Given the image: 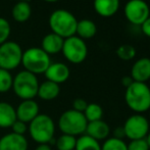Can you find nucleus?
Segmentation results:
<instances>
[{"label":"nucleus","instance_id":"3","mask_svg":"<svg viewBox=\"0 0 150 150\" xmlns=\"http://www.w3.org/2000/svg\"><path fill=\"white\" fill-rule=\"evenodd\" d=\"M78 20L67 9H56L49 16V27L52 33L67 39L76 35Z\"/></svg>","mask_w":150,"mask_h":150},{"label":"nucleus","instance_id":"18","mask_svg":"<svg viewBox=\"0 0 150 150\" xmlns=\"http://www.w3.org/2000/svg\"><path fill=\"white\" fill-rule=\"evenodd\" d=\"M16 119V107L10 103L1 101L0 102V128L8 129L11 128Z\"/></svg>","mask_w":150,"mask_h":150},{"label":"nucleus","instance_id":"17","mask_svg":"<svg viewBox=\"0 0 150 150\" xmlns=\"http://www.w3.org/2000/svg\"><path fill=\"white\" fill-rule=\"evenodd\" d=\"M63 41L64 39L61 38L60 36L56 35L54 33H49L42 39L41 42V49L45 51L48 55L52 54H57L61 52L63 46Z\"/></svg>","mask_w":150,"mask_h":150},{"label":"nucleus","instance_id":"7","mask_svg":"<svg viewBox=\"0 0 150 150\" xmlns=\"http://www.w3.org/2000/svg\"><path fill=\"white\" fill-rule=\"evenodd\" d=\"M61 52L67 61L74 64H79L87 58L88 47L83 39L75 35L64 39Z\"/></svg>","mask_w":150,"mask_h":150},{"label":"nucleus","instance_id":"4","mask_svg":"<svg viewBox=\"0 0 150 150\" xmlns=\"http://www.w3.org/2000/svg\"><path fill=\"white\" fill-rule=\"evenodd\" d=\"M39 85L37 76L24 69L13 77L11 89L22 100H31L37 96Z\"/></svg>","mask_w":150,"mask_h":150},{"label":"nucleus","instance_id":"35","mask_svg":"<svg viewBox=\"0 0 150 150\" xmlns=\"http://www.w3.org/2000/svg\"><path fill=\"white\" fill-rule=\"evenodd\" d=\"M35 150H52L49 144H38Z\"/></svg>","mask_w":150,"mask_h":150},{"label":"nucleus","instance_id":"31","mask_svg":"<svg viewBox=\"0 0 150 150\" xmlns=\"http://www.w3.org/2000/svg\"><path fill=\"white\" fill-rule=\"evenodd\" d=\"M87 105H88V103L85 99L77 98L74 100L73 108L71 109H74V110H76V111H79V112H84L85 109L87 108Z\"/></svg>","mask_w":150,"mask_h":150},{"label":"nucleus","instance_id":"32","mask_svg":"<svg viewBox=\"0 0 150 150\" xmlns=\"http://www.w3.org/2000/svg\"><path fill=\"white\" fill-rule=\"evenodd\" d=\"M141 31H142V33L144 34L146 37L150 38V16L148 18H147L146 21H145L144 23H143L142 25H141Z\"/></svg>","mask_w":150,"mask_h":150},{"label":"nucleus","instance_id":"34","mask_svg":"<svg viewBox=\"0 0 150 150\" xmlns=\"http://www.w3.org/2000/svg\"><path fill=\"white\" fill-rule=\"evenodd\" d=\"M133 83H134V81H133V79L131 78V76H125L122 79V84L125 88H128L129 86H131Z\"/></svg>","mask_w":150,"mask_h":150},{"label":"nucleus","instance_id":"9","mask_svg":"<svg viewBox=\"0 0 150 150\" xmlns=\"http://www.w3.org/2000/svg\"><path fill=\"white\" fill-rule=\"evenodd\" d=\"M122 128L125 131V136L130 140L144 139L150 132L148 120L140 113H135L128 117Z\"/></svg>","mask_w":150,"mask_h":150},{"label":"nucleus","instance_id":"37","mask_svg":"<svg viewBox=\"0 0 150 150\" xmlns=\"http://www.w3.org/2000/svg\"><path fill=\"white\" fill-rule=\"evenodd\" d=\"M45 2H49V3H54V2H58L59 0H43Z\"/></svg>","mask_w":150,"mask_h":150},{"label":"nucleus","instance_id":"36","mask_svg":"<svg viewBox=\"0 0 150 150\" xmlns=\"http://www.w3.org/2000/svg\"><path fill=\"white\" fill-rule=\"evenodd\" d=\"M146 141H147V143H148L149 148H150V132L148 133V135H147V137H146Z\"/></svg>","mask_w":150,"mask_h":150},{"label":"nucleus","instance_id":"16","mask_svg":"<svg viewBox=\"0 0 150 150\" xmlns=\"http://www.w3.org/2000/svg\"><path fill=\"white\" fill-rule=\"evenodd\" d=\"M93 6L99 16L111 18L119 11L120 0H94Z\"/></svg>","mask_w":150,"mask_h":150},{"label":"nucleus","instance_id":"22","mask_svg":"<svg viewBox=\"0 0 150 150\" xmlns=\"http://www.w3.org/2000/svg\"><path fill=\"white\" fill-rule=\"evenodd\" d=\"M75 150H101V145L99 141L83 134L77 139Z\"/></svg>","mask_w":150,"mask_h":150},{"label":"nucleus","instance_id":"20","mask_svg":"<svg viewBox=\"0 0 150 150\" xmlns=\"http://www.w3.org/2000/svg\"><path fill=\"white\" fill-rule=\"evenodd\" d=\"M97 33V26L93 21L84 18L78 21L77 29H76V36L83 39L84 41L93 38Z\"/></svg>","mask_w":150,"mask_h":150},{"label":"nucleus","instance_id":"30","mask_svg":"<svg viewBox=\"0 0 150 150\" xmlns=\"http://www.w3.org/2000/svg\"><path fill=\"white\" fill-rule=\"evenodd\" d=\"M12 133L16 135H21V136H25L27 132H28V124L22 122V120H16L11 126Z\"/></svg>","mask_w":150,"mask_h":150},{"label":"nucleus","instance_id":"2","mask_svg":"<svg viewBox=\"0 0 150 150\" xmlns=\"http://www.w3.org/2000/svg\"><path fill=\"white\" fill-rule=\"evenodd\" d=\"M125 101L129 108L136 113H142L150 109V88L146 83L134 82L126 88Z\"/></svg>","mask_w":150,"mask_h":150},{"label":"nucleus","instance_id":"39","mask_svg":"<svg viewBox=\"0 0 150 150\" xmlns=\"http://www.w3.org/2000/svg\"><path fill=\"white\" fill-rule=\"evenodd\" d=\"M148 4H149V7H150V0H149V3Z\"/></svg>","mask_w":150,"mask_h":150},{"label":"nucleus","instance_id":"21","mask_svg":"<svg viewBox=\"0 0 150 150\" xmlns=\"http://www.w3.org/2000/svg\"><path fill=\"white\" fill-rule=\"evenodd\" d=\"M12 18L18 23H25L31 18L32 8L29 2L18 1L12 7Z\"/></svg>","mask_w":150,"mask_h":150},{"label":"nucleus","instance_id":"8","mask_svg":"<svg viewBox=\"0 0 150 150\" xmlns=\"http://www.w3.org/2000/svg\"><path fill=\"white\" fill-rule=\"evenodd\" d=\"M23 49L16 42L6 41L0 45V69L6 71L16 69L22 64Z\"/></svg>","mask_w":150,"mask_h":150},{"label":"nucleus","instance_id":"33","mask_svg":"<svg viewBox=\"0 0 150 150\" xmlns=\"http://www.w3.org/2000/svg\"><path fill=\"white\" fill-rule=\"evenodd\" d=\"M125 131L124 128L120 127V128H117L115 131H113V138H117V139H124L125 138Z\"/></svg>","mask_w":150,"mask_h":150},{"label":"nucleus","instance_id":"14","mask_svg":"<svg viewBox=\"0 0 150 150\" xmlns=\"http://www.w3.org/2000/svg\"><path fill=\"white\" fill-rule=\"evenodd\" d=\"M131 78L139 83H146L150 80V58L142 57L135 61L131 69Z\"/></svg>","mask_w":150,"mask_h":150},{"label":"nucleus","instance_id":"6","mask_svg":"<svg viewBox=\"0 0 150 150\" xmlns=\"http://www.w3.org/2000/svg\"><path fill=\"white\" fill-rule=\"evenodd\" d=\"M51 63L50 55L40 47H31L23 52L22 64L25 71H28L34 75L44 74Z\"/></svg>","mask_w":150,"mask_h":150},{"label":"nucleus","instance_id":"26","mask_svg":"<svg viewBox=\"0 0 150 150\" xmlns=\"http://www.w3.org/2000/svg\"><path fill=\"white\" fill-rule=\"evenodd\" d=\"M13 77L9 71L0 69V93H7L12 88Z\"/></svg>","mask_w":150,"mask_h":150},{"label":"nucleus","instance_id":"15","mask_svg":"<svg viewBox=\"0 0 150 150\" xmlns=\"http://www.w3.org/2000/svg\"><path fill=\"white\" fill-rule=\"evenodd\" d=\"M109 133H110V128H109L108 124L104 120H100L88 122L85 134L97 141H102L106 140Z\"/></svg>","mask_w":150,"mask_h":150},{"label":"nucleus","instance_id":"38","mask_svg":"<svg viewBox=\"0 0 150 150\" xmlns=\"http://www.w3.org/2000/svg\"><path fill=\"white\" fill-rule=\"evenodd\" d=\"M18 1H25V2H29L30 0H18Z\"/></svg>","mask_w":150,"mask_h":150},{"label":"nucleus","instance_id":"13","mask_svg":"<svg viewBox=\"0 0 150 150\" xmlns=\"http://www.w3.org/2000/svg\"><path fill=\"white\" fill-rule=\"evenodd\" d=\"M29 143L25 136L8 133L0 138V150H28Z\"/></svg>","mask_w":150,"mask_h":150},{"label":"nucleus","instance_id":"27","mask_svg":"<svg viewBox=\"0 0 150 150\" xmlns=\"http://www.w3.org/2000/svg\"><path fill=\"white\" fill-rule=\"evenodd\" d=\"M101 150H128V146L124 140L111 137L103 142Z\"/></svg>","mask_w":150,"mask_h":150},{"label":"nucleus","instance_id":"12","mask_svg":"<svg viewBox=\"0 0 150 150\" xmlns=\"http://www.w3.org/2000/svg\"><path fill=\"white\" fill-rule=\"evenodd\" d=\"M39 110V104L34 99L23 100L16 108V119L26 122V124H30L40 113Z\"/></svg>","mask_w":150,"mask_h":150},{"label":"nucleus","instance_id":"23","mask_svg":"<svg viewBox=\"0 0 150 150\" xmlns=\"http://www.w3.org/2000/svg\"><path fill=\"white\" fill-rule=\"evenodd\" d=\"M77 138L71 135L61 134L55 140L54 144L57 150H75Z\"/></svg>","mask_w":150,"mask_h":150},{"label":"nucleus","instance_id":"25","mask_svg":"<svg viewBox=\"0 0 150 150\" xmlns=\"http://www.w3.org/2000/svg\"><path fill=\"white\" fill-rule=\"evenodd\" d=\"M136 49L133 45L130 44H124V45H120V47H117V55L120 59L128 61L132 60L133 58L136 56Z\"/></svg>","mask_w":150,"mask_h":150},{"label":"nucleus","instance_id":"24","mask_svg":"<svg viewBox=\"0 0 150 150\" xmlns=\"http://www.w3.org/2000/svg\"><path fill=\"white\" fill-rule=\"evenodd\" d=\"M84 115H85L86 120L88 122H95V120H102L103 117V109L97 103H89L87 105V108L84 111Z\"/></svg>","mask_w":150,"mask_h":150},{"label":"nucleus","instance_id":"28","mask_svg":"<svg viewBox=\"0 0 150 150\" xmlns=\"http://www.w3.org/2000/svg\"><path fill=\"white\" fill-rule=\"evenodd\" d=\"M11 33V27L8 21L0 16V45L8 41V38Z\"/></svg>","mask_w":150,"mask_h":150},{"label":"nucleus","instance_id":"1","mask_svg":"<svg viewBox=\"0 0 150 150\" xmlns=\"http://www.w3.org/2000/svg\"><path fill=\"white\" fill-rule=\"evenodd\" d=\"M28 132L33 141L38 144H50L55 142V124L46 113H39L28 124Z\"/></svg>","mask_w":150,"mask_h":150},{"label":"nucleus","instance_id":"5","mask_svg":"<svg viewBox=\"0 0 150 150\" xmlns=\"http://www.w3.org/2000/svg\"><path fill=\"white\" fill-rule=\"evenodd\" d=\"M88 122L83 112L74 109L63 111L58 119V128L62 134L71 136H81L85 134Z\"/></svg>","mask_w":150,"mask_h":150},{"label":"nucleus","instance_id":"10","mask_svg":"<svg viewBox=\"0 0 150 150\" xmlns=\"http://www.w3.org/2000/svg\"><path fill=\"white\" fill-rule=\"evenodd\" d=\"M124 14L129 23L141 26L150 16L149 4L144 0H129L124 6Z\"/></svg>","mask_w":150,"mask_h":150},{"label":"nucleus","instance_id":"29","mask_svg":"<svg viewBox=\"0 0 150 150\" xmlns=\"http://www.w3.org/2000/svg\"><path fill=\"white\" fill-rule=\"evenodd\" d=\"M127 146H128V150H150L146 138L131 140L130 143L127 144Z\"/></svg>","mask_w":150,"mask_h":150},{"label":"nucleus","instance_id":"11","mask_svg":"<svg viewBox=\"0 0 150 150\" xmlns=\"http://www.w3.org/2000/svg\"><path fill=\"white\" fill-rule=\"evenodd\" d=\"M46 80L53 82L55 84H62L69 80L71 76L69 69L65 63L62 62H51L44 73Z\"/></svg>","mask_w":150,"mask_h":150},{"label":"nucleus","instance_id":"19","mask_svg":"<svg viewBox=\"0 0 150 150\" xmlns=\"http://www.w3.org/2000/svg\"><path fill=\"white\" fill-rule=\"evenodd\" d=\"M60 93V87L58 84L50 82L46 80L45 82L41 83L38 88L37 96L44 101H51L57 98Z\"/></svg>","mask_w":150,"mask_h":150}]
</instances>
